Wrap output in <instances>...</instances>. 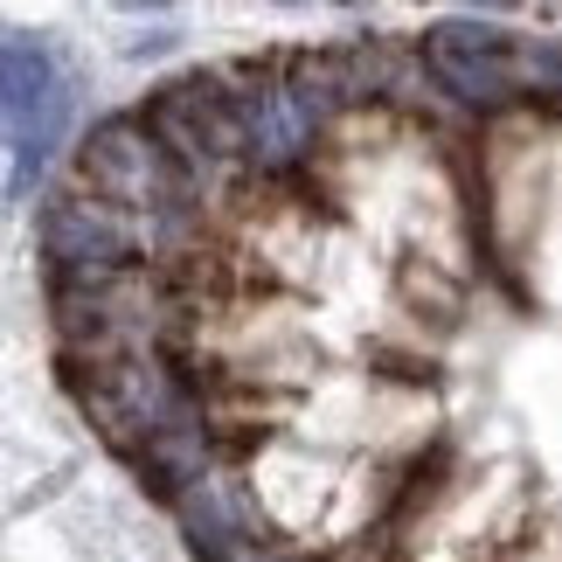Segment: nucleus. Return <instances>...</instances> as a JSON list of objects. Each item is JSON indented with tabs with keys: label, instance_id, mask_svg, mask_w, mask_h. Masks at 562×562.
Returning <instances> with one entry per match:
<instances>
[{
	"label": "nucleus",
	"instance_id": "f257e3e1",
	"mask_svg": "<svg viewBox=\"0 0 562 562\" xmlns=\"http://www.w3.org/2000/svg\"><path fill=\"white\" fill-rule=\"evenodd\" d=\"M77 167H83V188L104 194V202L125 209V215H139V223H181L188 202H202L194 167L154 133V125H146V112L91 125Z\"/></svg>",
	"mask_w": 562,
	"mask_h": 562
},
{
	"label": "nucleus",
	"instance_id": "f03ea898",
	"mask_svg": "<svg viewBox=\"0 0 562 562\" xmlns=\"http://www.w3.org/2000/svg\"><path fill=\"white\" fill-rule=\"evenodd\" d=\"M63 125H70V83H63L56 56L42 49L35 35H8V146H14V175L8 194L21 202L29 181L42 175V160L56 154Z\"/></svg>",
	"mask_w": 562,
	"mask_h": 562
},
{
	"label": "nucleus",
	"instance_id": "7ed1b4c3",
	"mask_svg": "<svg viewBox=\"0 0 562 562\" xmlns=\"http://www.w3.org/2000/svg\"><path fill=\"white\" fill-rule=\"evenodd\" d=\"M42 257L49 271H98V265H133L139 236L125 223V209H112L91 188H70L42 209Z\"/></svg>",
	"mask_w": 562,
	"mask_h": 562
},
{
	"label": "nucleus",
	"instance_id": "20e7f679",
	"mask_svg": "<svg viewBox=\"0 0 562 562\" xmlns=\"http://www.w3.org/2000/svg\"><path fill=\"white\" fill-rule=\"evenodd\" d=\"M430 70H438V83H451L465 104H480V112H493V104H514L528 91L521 77V56H480V49H430Z\"/></svg>",
	"mask_w": 562,
	"mask_h": 562
},
{
	"label": "nucleus",
	"instance_id": "39448f33",
	"mask_svg": "<svg viewBox=\"0 0 562 562\" xmlns=\"http://www.w3.org/2000/svg\"><path fill=\"white\" fill-rule=\"evenodd\" d=\"M521 77L535 83V91L562 98V42H521Z\"/></svg>",
	"mask_w": 562,
	"mask_h": 562
},
{
	"label": "nucleus",
	"instance_id": "423d86ee",
	"mask_svg": "<svg viewBox=\"0 0 562 562\" xmlns=\"http://www.w3.org/2000/svg\"><path fill=\"white\" fill-rule=\"evenodd\" d=\"M167 49H181V35L175 29H154V35H125V56L146 63V56H167Z\"/></svg>",
	"mask_w": 562,
	"mask_h": 562
},
{
	"label": "nucleus",
	"instance_id": "0eeeda50",
	"mask_svg": "<svg viewBox=\"0 0 562 562\" xmlns=\"http://www.w3.org/2000/svg\"><path fill=\"white\" fill-rule=\"evenodd\" d=\"M119 8H154V14H160V8H167V0H119Z\"/></svg>",
	"mask_w": 562,
	"mask_h": 562
},
{
	"label": "nucleus",
	"instance_id": "6e6552de",
	"mask_svg": "<svg viewBox=\"0 0 562 562\" xmlns=\"http://www.w3.org/2000/svg\"><path fill=\"white\" fill-rule=\"evenodd\" d=\"M236 562H285V555H257V549H244V555H236Z\"/></svg>",
	"mask_w": 562,
	"mask_h": 562
}]
</instances>
